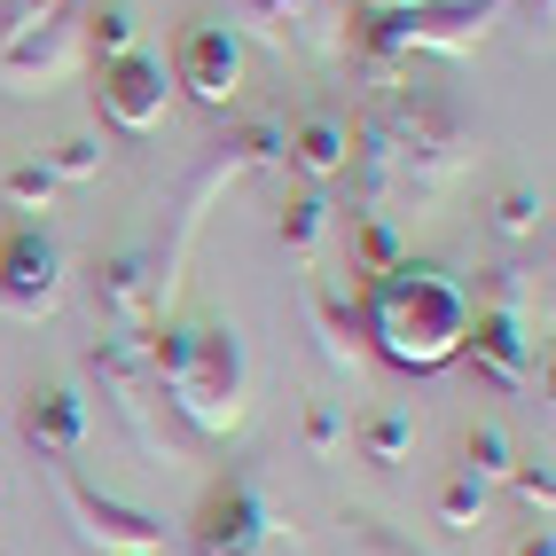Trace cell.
<instances>
[{"mask_svg":"<svg viewBox=\"0 0 556 556\" xmlns=\"http://www.w3.org/2000/svg\"><path fill=\"white\" fill-rule=\"evenodd\" d=\"M353 157H361L368 204H400V197L431 204V197L470 165V126H463V110H455L447 94L400 87V94L384 102V118L361 134Z\"/></svg>","mask_w":556,"mask_h":556,"instance_id":"1","label":"cell"},{"mask_svg":"<svg viewBox=\"0 0 556 556\" xmlns=\"http://www.w3.org/2000/svg\"><path fill=\"white\" fill-rule=\"evenodd\" d=\"M361 338L392 368H407V377H431V368L463 361L470 299L439 267H424V258H400L377 282H361Z\"/></svg>","mask_w":556,"mask_h":556,"instance_id":"2","label":"cell"},{"mask_svg":"<svg viewBox=\"0 0 556 556\" xmlns=\"http://www.w3.org/2000/svg\"><path fill=\"white\" fill-rule=\"evenodd\" d=\"M150 384L204 439H228L251 416V353L228 321H173L150 338Z\"/></svg>","mask_w":556,"mask_h":556,"instance_id":"3","label":"cell"},{"mask_svg":"<svg viewBox=\"0 0 556 556\" xmlns=\"http://www.w3.org/2000/svg\"><path fill=\"white\" fill-rule=\"evenodd\" d=\"M509 0H431V9H361L353 48L368 63H407V55H470L494 31Z\"/></svg>","mask_w":556,"mask_h":556,"instance_id":"4","label":"cell"},{"mask_svg":"<svg viewBox=\"0 0 556 556\" xmlns=\"http://www.w3.org/2000/svg\"><path fill=\"white\" fill-rule=\"evenodd\" d=\"M71 16H79V0H55V9H40V16H24V24L0 31V87H9V94H40L71 63Z\"/></svg>","mask_w":556,"mask_h":556,"instance_id":"5","label":"cell"},{"mask_svg":"<svg viewBox=\"0 0 556 556\" xmlns=\"http://www.w3.org/2000/svg\"><path fill=\"white\" fill-rule=\"evenodd\" d=\"M267 502H258V486L236 470V478H219V486H204L197 517H189V548L197 556H251L258 541H267Z\"/></svg>","mask_w":556,"mask_h":556,"instance_id":"6","label":"cell"},{"mask_svg":"<svg viewBox=\"0 0 556 556\" xmlns=\"http://www.w3.org/2000/svg\"><path fill=\"white\" fill-rule=\"evenodd\" d=\"M173 87H189L212 110L236 102V87H243V40H236V24H212V16L180 24V40H173Z\"/></svg>","mask_w":556,"mask_h":556,"instance_id":"7","label":"cell"},{"mask_svg":"<svg viewBox=\"0 0 556 556\" xmlns=\"http://www.w3.org/2000/svg\"><path fill=\"white\" fill-rule=\"evenodd\" d=\"M55 494H63L71 517H79V533L102 541L110 556H157V548H165V526H157V517H141V509H126V502L94 494L71 463H55Z\"/></svg>","mask_w":556,"mask_h":556,"instance_id":"8","label":"cell"},{"mask_svg":"<svg viewBox=\"0 0 556 556\" xmlns=\"http://www.w3.org/2000/svg\"><path fill=\"white\" fill-rule=\"evenodd\" d=\"M55 299H63V251L24 219L0 243V306L16 321H40V314H55Z\"/></svg>","mask_w":556,"mask_h":556,"instance_id":"9","label":"cell"},{"mask_svg":"<svg viewBox=\"0 0 556 556\" xmlns=\"http://www.w3.org/2000/svg\"><path fill=\"white\" fill-rule=\"evenodd\" d=\"M165 63L157 55H110L102 71H94V110H102V126H118V134H150L157 118H165Z\"/></svg>","mask_w":556,"mask_h":556,"instance_id":"10","label":"cell"},{"mask_svg":"<svg viewBox=\"0 0 556 556\" xmlns=\"http://www.w3.org/2000/svg\"><path fill=\"white\" fill-rule=\"evenodd\" d=\"M463 353H470V368L486 377L494 392H517L541 368V345L526 338V314H494V306H478L470 314V338H463Z\"/></svg>","mask_w":556,"mask_h":556,"instance_id":"11","label":"cell"},{"mask_svg":"<svg viewBox=\"0 0 556 556\" xmlns=\"http://www.w3.org/2000/svg\"><path fill=\"white\" fill-rule=\"evenodd\" d=\"M282 157L306 180H338L353 165V126L338 118V110H306L299 126H282Z\"/></svg>","mask_w":556,"mask_h":556,"instance_id":"12","label":"cell"},{"mask_svg":"<svg viewBox=\"0 0 556 556\" xmlns=\"http://www.w3.org/2000/svg\"><path fill=\"white\" fill-rule=\"evenodd\" d=\"M157 290H165V275L141 267V251H118V258H102V267H94V306L118 321V329H141V321H150Z\"/></svg>","mask_w":556,"mask_h":556,"instance_id":"13","label":"cell"},{"mask_svg":"<svg viewBox=\"0 0 556 556\" xmlns=\"http://www.w3.org/2000/svg\"><path fill=\"white\" fill-rule=\"evenodd\" d=\"M24 431H31V447H48L55 463H71V455L87 447V400L71 392V384L31 392V407H24Z\"/></svg>","mask_w":556,"mask_h":556,"instance_id":"14","label":"cell"},{"mask_svg":"<svg viewBox=\"0 0 556 556\" xmlns=\"http://www.w3.org/2000/svg\"><path fill=\"white\" fill-rule=\"evenodd\" d=\"M306 321H314V338H321V353L338 361V368H361V353H368V338H361V306L345 299L338 282H306Z\"/></svg>","mask_w":556,"mask_h":556,"instance_id":"15","label":"cell"},{"mask_svg":"<svg viewBox=\"0 0 556 556\" xmlns=\"http://www.w3.org/2000/svg\"><path fill=\"white\" fill-rule=\"evenodd\" d=\"M353 447H361V463L392 470V463L416 455V416H407V407H368V416L353 424Z\"/></svg>","mask_w":556,"mask_h":556,"instance_id":"16","label":"cell"},{"mask_svg":"<svg viewBox=\"0 0 556 556\" xmlns=\"http://www.w3.org/2000/svg\"><path fill=\"white\" fill-rule=\"evenodd\" d=\"M353 251H361V267H353V290H361V282H377L384 267H400V236H392V212H368L361 228H353Z\"/></svg>","mask_w":556,"mask_h":556,"instance_id":"17","label":"cell"},{"mask_svg":"<svg viewBox=\"0 0 556 556\" xmlns=\"http://www.w3.org/2000/svg\"><path fill=\"white\" fill-rule=\"evenodd\" d=\"M439 526H447V533H478V526H486V478L455 470L447 486H439Z\"/></svg>","mask_w":556,"mask_h":556,"instance_id":"18","label":"cell"},{"mask_svg":"<svg viewBox=\"0 0 556 556\" xmlns=\"http://www.w3.org/2000/svg\"><path fill=\"white\" fill-rule=\"evenodd\" d=\"M55 189H63V180H55L40 157H16L9 173H0V197H9L16 212H48V204H55Z\"/></svg>","mask_w":556,"mask_h":556,"instance_id":"19","label":"cell"},{"mask_svg":"<svg viewBox=\"0 0 556 556\" xmlns=\"http://www.w3.org/2000/svg\"><path fill=\"white\" fill-rule=\"evenodd\" d=\"M102 157H110V150H102V134H63L40 165H48L55 180H94V173H102Z\"/></svg>","mask_w":556,"mask_h":556,"instance_id":"20","label":"cell"},{"mask_svg":"<svg viewBox=\"0 0 556 556\" xmlns=\"http://www.w3.org/2000/svg\"><path fill=\"white\" fill-rule=\"evenodd\" d=\"M134 9H126V0H102V9L87 16V40H94V55L110 63V55H134Z\"/></svg>","mask_w":556,"mask_h":556,"instance_id":"21","label":"cell"},{"mask_svg":"<svg viewBox=\"0 0 556 556\" xmlns=\"http://www.w3.org/2000/svg\"><path fill=\"white\" fill-rule=\"evenodd\" d=\"M321 228H329V204H321V197H290V204H282V219H275V236L299 251V258L321 243Z\"/></svg>","mask_w":556,"mask_h":556,"instance_id":"22","label":"cell"},{"mask_svg":"<svg viewBox=\"0 0 556 556\" xmlns=\"http://www.w3.org/2000/svg\"><path fill=\"white\" fill-rule=\"evenodd\" d=\"M463 470H470V478H509V470H517V463H509V439H502L494 424H478V431L463 439Z\"/></svg>","mask_w":556,"mask_h":556,"instance_id":"23","label":"cell"},{"mask_svg":"<svg viewBox=\"0 0 556 556\" xmlns=\"http://www.w3.org/2000/svg\"><path fill=\"white\" fill-rule=\"evenodd\" d=\"M299 439H306V455H314V463H329V455L345 447V416H338L329 400H314V407H306V424H299Z\"/></svg>","mask_w":556,"mask_h":556,"instance_id":"24","label":"cell"},{"mask_svg":"<svg viewBox=\"0 0 556 556\" xmlns=\"http://www.w3.org/2000/svg\"><path fill=\"white\" fill-rule=\"evenodd\" d=\"M494 228L517 236V243L541 236V197H533V189H502V197H494Z\"/></svg>","mask_w":556,"mask_h":556,"instance_id":"25","label":"cell"},{"mask_svg":"<svg viewBox=\"0 0 556 556\" xmlns=\"http://www.w3.org/2000/svg\"><path fill=\"white\" fill-rule=\"evenodd\" d=\"M494 282H486V306L494 314H526L533 306V267H486Z\"/></svg>","mask_w":556,"mask_h":556,"instance_id":"26","label":"cell"},{"mask_svg":"<svg viewBox=\"0 0 556 556\" xmlns=\"http://www.w3.org/2000/svg\"><path fill=\"white\" fill-rule=\"evenodd\" d=\"M345 526H353V533H345V556H416L400 533H384L377 517H345Z\"/></svg>","mask_w":556,"mask_h":556,"instance_id":"27","label":"cell"},{"mask_svg":"<svg viewBox=\"0 0 556 556\" xmlns=\"http://www.w3.org/2000/svg\"><path fill=\"white\" fill-rule=\"evenodd\" d=\"M243 9H251L258 24H267V31H282V40L314 24V0H243Z\"/></svg>","mask_w":556,"mask_h":556,"instance_id":"28","label":"cell"},{"mask_svg":"<svg viewBox=\"0 0 556 556\" xmlns=\"http://www.w3.org/2000/svg\"><path fill=\"white\" fill-rule=\"evenodd\" d=\"M517 494H526V502L548 517V502H556V478H548V463H517Z\"/></svg>","mask_w":556,"mask_h":556,"instance_id":"29","label":"cell"},{"mask_svg":"<svg viewBox=\"0 0 556 556\" xmlns=\"http://www.w3.org/2000/svg\"><path fill=\"white\" fill-rule=\"evenodd\" d=\"M509 556H556V541H548V526H533V533H517V548Z\"/></svg>","mask_w":556,"mask_h":556,"instance_id":"30","label":"cell"},{"mask_svg":"<svg viewBox=\"0 0 556 556\" xmlns=\"http://www.w3.org/2000/svg\"><path fill=\"white\" fill-rule=\"evenodd\" d=\"M368 9H431V0H368Z\"/></svg>","mask_w":556,"mask_h":556,"instance_id":"31","label":"cell"}]
</instances>
